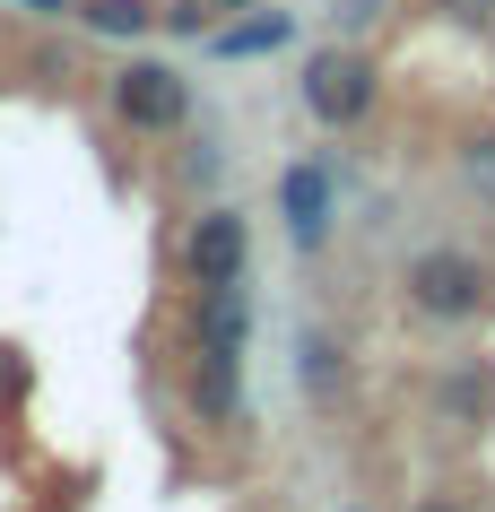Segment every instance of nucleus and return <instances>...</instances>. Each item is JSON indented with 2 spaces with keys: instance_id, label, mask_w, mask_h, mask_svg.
I'll use <instances>...</instances> for the list:
<instances>
[{
  "instance_id": "obj_1",
  "label": "nucleus",
  "mask_w": 495,
  "mask_h": 512,
  "mask_svg": "<svg viewBox=\"0 0 495 512\" xmlns=\"http://www.w3.org/2000/svg\"><path fill=\"white\" fill-rule=\"evenodd\" d=\"M400 287H409V313H426V322H478L495 304V270L478 252H461V243L417 252L409 270H400Z\"/></svg>"
},
{
  "instance_id": "obj_2",
  "label": "nucleus",
  "mask_w": 495,
  "mask_h": 512,
  "mask_svg": "<svg viewBox=\"0 0 495 512\" xmlns=\"http://www.w3.org/2000/svg\"><path fill=\"white\" fill-rule=\"evenodd\" d=\"M105 105H113V122L122 131H139V139H165V131H183L192 122V87H183V70L174 61H122L105 79Z\"/></svg>"
},
{
  "instance_id": "obj_3",
  "label": "nucleus",
  "mask_w": 495,
  "mask_h": 512,
  "mask_svg": "<svg viewBox=\"0 0 495 512\" xmlns=\"http://www.w3.org/2000/svg\"><path fill=\"white\" fill-rule=\"evenodd\" d=\"M374 96H383V79H374V53H357V44H330V53L304 61V113L322 131H357Z\"/></svg>"
},
{
  "instance_id": "obj_4",
  "label": "nucleus",
  "mask_w": 495,
  "mask_h": 512,
  "mask_svg": "<svg viewBox=\"0 0 495 512\" xmlns=\"http://www.w3.org/2000/svg\"><path fill=\"white\" fill-rule=\"evenodd\" d=\"M244 261H252V226H244V209L209 200V209L183 226V278H192V287H226V278H244Z\"/></svg>"
},
{
  "instance_id": "obj_5",
  "label": "nucleus",
  "mask_w": 495,
  "mask_h": 512,
  "mask_svg": "<svg viewBox=\"0 0 495 512\" xmlns=\"http://www.w3.org/2000/svg\"><path fill=\"white\" fill-rule=\"evenodd\" d=\"M278 217H287V243L296 252H322L330 243V217H339V183H330V165L296 157L278 174Z\"/></svg>"
},
{
  "instance_id": "obj_6",
  "label": "nucleus",
  "mask_w": 495,
  "mask_h": 512,
  "mask_svg": "<svg viewBox=\"0 0 495 512\" xmlns=\"http://www.w3.org/2000/svg\"><path fill=\"white\" fill-rule=\"evenodd\" d=\"M183 400H192L200 426H235V417H244V356H235V348H200V339H192Z\"/></svg>"
},
{
  "instance_id": "obj_7",
  "label": "nucleus",
  "mask_w": 495,
  "mask_h": 512,
  "mask_svg": "<svg viewBox=\"0 0 495 512\" xmlns=\"http://www.w3.org/2000/svg\"><path fill=\"white\" fill-rule=\"evenodd\" d=\"M192 339H200V348H235V356H244V339H252L244 278H226V287H192Z\"/></svg>"
},
{
  "instance_id": "obj_8",
  "label": "nucleus",
  "mask_w": 495,
  "mask_h": 512,
  "mask_svg": "<svg viewBox=\"0 0 495 512\" xmlns=\"http://www.w3.org/2000/svg\"><path fill=\"white\" fill-rule=\"evenodd\" d=\"M70 18L96 27V35H113V44H139V35L157 27V0H79Z\"/></svg>"
},
{
  "instance_id": "obj_9",
  "label": "nucleus",
  "mask_w": 495,
  "mask_h": 512,
  "mask_svg": "<svg viewBox=\"0 0 495 512\" xmlns=\"http://www.w3.org/2000/svg\"><path fill=\"white\" fill-rule=\"evenodd\" d=\"M287 35H296V18H287V9H261V18H244V27H226V35H209V44H218L226 61H252V53H278V44H287Z\"/></svg>"
},
{
  "instance_id": "obj_10",
  "label": "nucleus",
  "mask_w": 495,
  "mask_h": 512,
  "mask_svg": "<svg viewBox=\"0 0 495 512\" xmlns=\"http://www.w3.org/2000/svg\"><path fill=\"white\" fill-rule=\"evenodd\" d=\"M296 356H304V365H296V374H304V391H313V400L330 408V400H339V348H330L322 330H304V348H296Z\"/></svg>"
},
{
  "instance_id": "obj_11",
  "label": "nucleus",
  "mask_w": 495,
  "mask_h": 512,
  "mask_svg": "<svg viewBox=\"0 0 495 512\" xmlns=\"http://www.w3.org/2000/svg\"><path fill=\"white\" fill-rule=\"evenodd\" d=\"M452 27H495V0H435Z\"/></svg>"
},
{
  "instance_id": "obj_12",
  "label": "nucleus",
  "mask_w": 495,
  "mask_h": 512,
  "mask_svg": "<svg viewBox=\"0 0 495 512\" xmlns=\"http://www.w3.org/2000/svg\"><path fill=\"white\" fill-rule=\"evenodd\" d=\"M383 9H391V0H330V18H339V27H374Z\"/></svg>"
},
{
  "instance_id": "obj_13",
  "label": "nucleus",
  "mask_w": 495,
  "mask_h": 512,
  "mask_svg": "<svg viewBox=\"0 0 495 512\" xmlns=\"http://www.w3.org/2000/svg\"><path fill=\"white\" fill-rule=\"evenodd\" d=\"M469 174H478V191L495 200V139H478V148H469Z\"/></svg>"
},
{
  "instance_id": "obj_14",
  "label": "nucleus",
  "mask_w": 495,
  "mask_h": 512,
  "mask_svg": "<svg viewBox=\"0 0 495 512\" xmlns=\"http://www.w3.org/2000/svg\"><path fill=\"white\" fill-rule=\"evenodd\" d=\"M18 9H35V18H70L79 0H18Z\"/></svg>"
},
{
  "instance_id": "obj_15",
  "label": "nucleus",
  "mask_w": 495,
  "mask_h": 512,
  "mask_svg": "<svg viewBox=\"0 0 495 512\" xmlns=\"http://www.w3.org/2000/svg\"><path fill=\"white\" fill-rule=\"evenodd\" d=\"M417 512H469V504H461V495H426Z\"/></svg>"
},
{
  "instance_id": "obj_16",
  "label": "nucleus",
  "mask_w": 495,
  "mask_h": 512,
  "mask_svg": "<svg viewBox=\"0 0 495 512\" xmlns=\"http://www.w3.org/2000/svg\"><path fill=\"white\" fill-rule=\"evenodd\" d=\"M209 9H218V18H226V9H252V0H209Z\"/></svg>"
},
{
  "instance_id": "obj_17",
  "label": "nucleus",
  "mask_w": 495,
  "mask_h": 512,
  "mask_svg": "<svg viewBox=\"0 0 495 512\" xmlns=\"http://www.w3.org/2000/svg\"><path fill=\"white\" fill-rule=\"evenodd\" d=\"M348 512H357V504H348Z\"/></svg>"
}]
</instances>
